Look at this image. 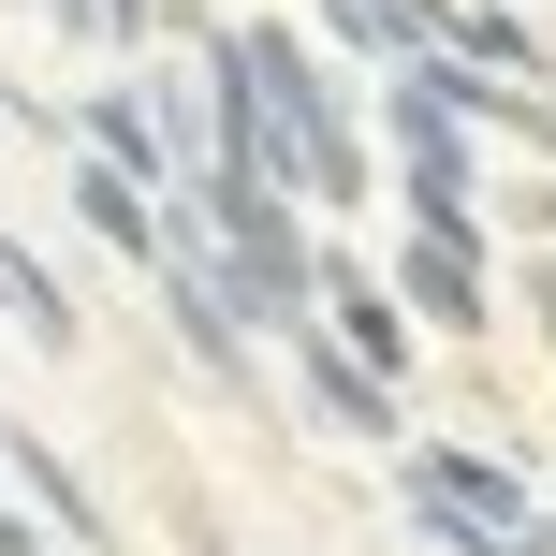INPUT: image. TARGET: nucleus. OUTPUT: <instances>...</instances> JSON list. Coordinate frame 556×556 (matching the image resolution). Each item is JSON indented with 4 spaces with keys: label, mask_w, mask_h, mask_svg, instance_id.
Returning a JSON list of instances; mask_svg holds the SVG:
<instances>
[{
    "label": "nucleus",
    "mask_w": 556,
    "mask_h": 556,
    "mask_svg": "<svg viewBox=\"0 0 556 556\" xmlns=\"http://www.w3.org/2000/svg\"><path fill=\"white\" fill-rule=\"evenodd\" d=\"M395 307H425L440 337H483V235H440V220H425L410 250H395Z\"/></svg>",
    "instance_id": "2"
},
{
    "label": "nucleus",
    "mask_w": 556,
    "mask_h": 556,
    "mask_svg": "<svg viewBox=\"0 0 556 556\" xmlns=\"http://www.w3.org/2000/svg\"><path fill=\"white\" fill-rule=\"evenodd\" d=\"M395 498H410V528L440 542V556H556L542 498L498 469V454H469V440H425L410 469H395Z\"/></svg>",
    "instance_id": "1"
},
{
    "label": "nucleus",
    "mask_w": 556,
    "mask_h": 556,
    "mask_svg": "<svg viewBox=\"0 0 556 556\" xmlns=\"http://www.w3.org/2000/svg\"><path fill=\"white\" fill-rule=\"evenodd\" d=\"M293 381H307V410L323 425H352V440H395V381L366 352H337L323 323H293Z\"/></svg>",
    "instance_id": "3"
},
{
    "label": "nucleus",
    "mask_w": 556,
    "mask_h": 556,
    "mask_svg": "<svg viewBox=\"0 0 556 556\" xmlns=\"http://www.w3.org/2000/svg\"><path fill=\"white\" fill-rule=\"evenodd\" d=\"M74 205H88V220H103V235H117L132 264H162V205H147V191H132L117 162H74Z\"/></svg>",
    "instance_id": "5"
},
{
    "label": "nucleus",
    "mask_w": 556,
    "mask_h": 556,
    "mask_svg": "<svg viewBox=\"0 0 556 556\" xmlns=\"http://www.w3.org/2000/svg\"><path fill=\"white\" fill-rule=\"evenodd\" d=\"M15 469H29V483H45V513H59V542H103V513H88V483H74V469H59V454H45V440H15Z\"/></svg>",
    "instance_id": "6"
},
{
    "label": "nucleus",
    "mask_w": 556,
    "mask_h": 556,
    "mask_svg": "<svg viewBox=\"0 0 556 556\" xmlns=\"http://www.w3.org/2000/svg\"><path fill=\"white\" fill-rule=\"evenodd\" d=\"M454 45H469V59H498V74H542V45H528L513 15H454Z\"/></svg>",
    "instance_id": "7"
},
{
    "label": "nucleus",
    "mask_w": 556,
    "mask_h": 556,
    "mask_svg": "<svg viewBox=\"0 0 556 556\" xmlns=\"http://www.w3.org/2000/svg\"><path fill=\"white\" fill-rule=\"evenodd\" d=\"M323 307H337V352H366L381 381L410 366V323H395V278H366V264H323Z\"/></svg>",
    "instance_id": "4"
}]
</instances>
